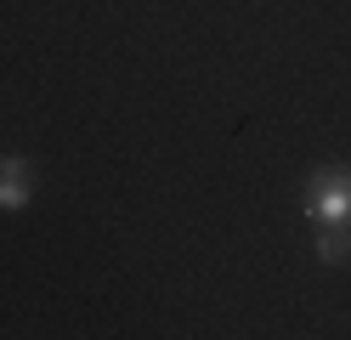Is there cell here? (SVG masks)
<instances>
[{
	"label": "cell",
	"instance_id": "obj_1",
	"mask_svg": "<svg viewBox=\"0 0 351 340\" xmlns=\"http://www.w3.org/2000/svg\"><path fill=\"white\" fill-rule=\"evenodd\" d=\"M306 210H312V221L323 227V233H340V227L351 221V170H340V165L317 170L312 181H306Z\"/></svg>",
	"mask_w": 351,
	"mask_h": 340
},
{
	"label": "cell",
	"instance_id": "obj_2",
	"mask_svg": "<svg viewBox=\"0 0 351 340\" xmlns=\"http://www.w3.org/2000/svg\"><path fill=\"white\" fill-rule=\"evenodd\" d=\"M34 188H40L34 159H23V153H6V159H0V210H29Z\"/></svg>",
	"mask_w": 351,
	"mask_h": 340
}]
</instances>
